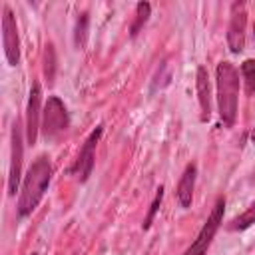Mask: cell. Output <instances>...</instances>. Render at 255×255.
Here are the masks:
<instances>
[{
    "instance_id": "obj_1",
    "label": "cell",
    "mask_w": 255,
    "mask_h": 255,
    "mask_svg": "<svg viewBox=\"0 0 255 255\" xmlns=\"http://www.w3.org/2000/svg\"><path fill=\"white\" fill-rule=\"evenodd\" d=\"M52 179V163L46 155H38L32 165L28 167L24 181H22V189H20V197H18V215L20 217H28L38 203L42 201L48 185Z\"/></svg>"
},
{
    "instance_id": "obj_2",
    "label": "cell",
    "mask_w": 255,
    "mask_h": 255,
    "mask_svg": "<svg viewBox=\"0 0 255 255\" xmlns=\"http://www.w3.org/2000/svg\"><path fill=\"white\" fill-rule=\"evenodd\" d=\"M215 86H217L219 118L227 128H231L237 118V98H239V72L231 62L217 64Z\"/></svg>"
},
{
    "instance_id": "obj_3",
    "label": "cell",
    "mask_w": 255,
    "mask_h": 255,
    "mask_svg": "<svg viewBox=\"0 0 255 255\" xmlns=\"http://www.w3.org/2000/svg\"><path fill=\"white\" fill-rule=\"evenodd\" d=\"M70 126V120H68V112H66V106L64 102L58 98V96H50L46 106H44V112H42V135L46 141H52L56 137H60Z\"/></svg>"
},
{
    "instance_id": "obj_4",
    "label": "cell",
    "mask_w": 255,
    "mask_h": 255,
    "mask_svg": "<svg viewBox=\"0 0 255 255\" xmlns=\"http://www.w3.org/2000/svg\"><path fill=\"white\" fill-rule=\"evenodd\" d=\"M223 209H225V199L219 197V199L215 201V205H213L209 217L205 219L203 227L199 229L197 237L191 241V245L185 249L183 255H207V249H209V245H211V241H213L217 229H219L221 223H223Z\"/></svg>"
},
{
    "instance_id": "obj_5",
    "label": "cell",
    "mask_w": 255,
    "mask_h": 255,
    "mask_svg": "<svg viewBox=\"0 0 255 255\" xmlns=\"http://www.w3.org/2000/svg\"><path fill=\"white\" fill-rule=\"evenodd\" d=\"M245 34H247V10L243 2L231 4V18L227 26V46L233 54L243 52L245 48Z\"/></svg>"
},
{
    "instance_id": "obj_6",
    "label": "cell",
    "mask_w": 255,
    "mask_h": 255,
    "mask_svg": "<svg viewBox=\"0 0 255 255\" xmlns=\"http://www.w3.org/2000/svg\"><path fill=\"white\" fill-rule=\"evenodd\" d=\"M102 131H104L102 126H98V128L86 137V141H84V145H82V149H80V153H78L76 163L70 167V173H74L80 181H86V179L90 177L92 169H94L96 145H98V141H100V137H102Z\"/></svg>"
},
{
    "instance_id": "obj_7",
    "label": "cell",
    "mask_w": 255,
    "mask_h": 255,
    "mask_svg": "<svg viewBox=\"0 0 255 255\" xmlns=\"http://www.w3.org/2000/svg\"><path fill=\"white\" fill-rule=\"evenodd\" d=\"M2 42H4V54L10 66H18L20 62V38H18V26L12 10L8 6L2 8Z\"/></svg>"
},
{
    "instance_id": "obj_8",
    "label": "cell",
    "mask_w": 255,
    "mask_h": 255,
    "mask_svg": "<svg viewBox=\"0 0 255 255\" xmlns=\"http://www.w3.org/2000/svg\"><path fill=\"white\" fill-rule=\"evenodd\" d=\"M22 155H24V145H22V126L16 120L12 126V155H10V171H8V193L14 195L20 183V173H22Z\"/></svg>"
},
{
    "instance_id": "obj_9",
    "label": "cell",
    "mask_w": 255,
    "mask_h": 255,
    "mask_svg": "<svg viewBox=\"0 0 255 255\" xmlns=\"http://www.w3.org/2000/svg\"><path fill=\"white\" fill-rule=\"evenodd\" d=\"M40 104H42V90H40V84L34 82L30 88V98L26 108V139L30 145L36 143V137L40 131Z\"/></svg>"
},
{
    "instance_id": "obj_10",
    "label": "cell",
    "mask_w": 255,
    "mask_h": 255,
    "mask_svg": "<svg viewBox=\"0 0 255 255\" xmlns=\"http://www.w3.org/2000/svg\"><path fill=\"white\" fill-rule=\"evenodd\" d=\"M195 90H197V100H199V110H201V120L207 122L211 116V84L207 70L203 66L197 68L195 72Z\"/></svg>"
},
{
    "instance_id": "obj_11",
    "label": "cell",
    "mask_w": 255,
    "mask_h": 255,
    "mask_svg": "<svg viewBox=\"0 0 255 255\" xmlns=\"http://www.w3.org/2000/svg\"><path fill=\"white\" fill-rule=\"evenodd\" d=\"M195 177H197V167L195 163H189L183 173H181V179L177 183V201L181 207H189L191 205V199H193V189H195Z\"/></svg>"
},
{
    "instance_id": "obj_12",
    "label": "cell",
    "mask_w": 255,
    "mask_h": 255,
    "mask_svg": "<svg viewBox=\"0 0 255 255\" xmlns=\"http://www.w3.org/2000/svg\"><path fill=\"white\" fill-rule=\"evenodd\" d=\"M241 76L245 82L247 96H253L255 94V58H249L241 64Z\"/></svg>"
},
{
    "instance_id": "obj_13",
    "label": "cell",
    "mask_w": 255,
    "mask_h": 255,
    "mask_svg": "<svg viewBox=\"0 0 255 255\" xmlns=\"http://www.w3.org/2000/svg\"><path fill=\"white\" fill-rule=\"evenodd\" d=\"M149 12H151V6H149L147 2H139V4L135 6V20H133L131 30H129L131 36H137V34H139V30L143 28V24H145L147 18H149Z\"/></svg>"
},
{
    "instance_id": "obj_14",
    "label": "cell",
    "mask_w": 255,
    "mask_h": 255,
    "mask_svg": "<svg viewBox=\"0 0 255 255\" xmlns=\"http://www.w3.org/2000/svg\"><path fill=\"white\" fill-rule=\"evenodd\" d=\"M253 223H255V199L251 201V205H249L241 215H237V217L231 221V229H239V231H243V229L251 227Z\"/></svg>"
},
{
    "instance_id": "obj_15",
    "label": "cell",
    "mask_w": 255,
    "mask_h": 255,
    "mask_svg": "<svg viewBox=\"0 0 255 255\" xmlns=\"http://www.w3.org/2000/svg\"><path fill=\"white\" fill-rule=\"evenodd\" d=\"M44 72L48 82H54V72H56V56L52 46H46V54H44Z\"/></svg>"
},
{
    "instance_id": "obj_16",
    "label": "cell",
    "mask_w": 255,
    "mask_h": 255,
    "mask_svg": "<svg viewBox=\"0 0 255 255\" xmlns=\"http://www.w3.org/2000/svg\"><path fill=\"white\" fill-rule=\"evenodd\" d=\"M86 30H88V14H82L76 24V46L82 48L86 42Z\"/></svg>"
},
{
    "instance_id": "obj_17",
    "label": "cell",
    "mask_w": 255,
    "mask_h": 255,
    "mask_svg": "<svg viewBox=\"0 0 255 255\" xmlns=\"http://www.w3.org/2000/svg\"><path fill=\"white\" fill-rule=\"evenodd\" d=\"M161 197H163V187H159V189H157V193H155V197H153V201H151V205H149V215H147V219H145V223H143V229H147V227L151 225L153 215H155V211L159 209Z\"/></svg>"
},
{
    "instance_id": "obj_18",
    "label": "cell",
    "mask_w": 255,
    "mask_h": 255,
    "mask_svg": "<svg viewBox=\"0 0 255 255\" xmlns=\"http://www.w3.org/2000/svg\"><path fill=\"white\" fill-rule=\"evenodd\" d=\"M251 141L255 143V128H253V131H251Z\"/></svg>"
},
{
    "instance_id": "obj_19",
    "label": "cell",
    "mask_w": 255,
    "mask_h": 255,
    "mask_svg": "<svg viewBox=\"0 0 255 255\" xmlns=\"http://www.w3.org/2000/svg\"><path fill=\"white\" fill-rule=\"evenodd\" d=\"M253 36H255V26H253Z\"/></svg>"
},
{
    "instance_id": "obj_20",
    "label": "cell",
    "mask_w": 255,
    "mask_h": 255,
    "mask_svg": "<svg viewBox=\"0 0 255 255\" xmlns=\"http://www.w3.org/2000/svg\"><path fill=\"white\" fill-rule=\"evenodd\" d=\"M30 255H38V253H30Z\"/></svg>"
}]
</instances>
